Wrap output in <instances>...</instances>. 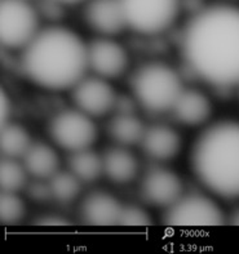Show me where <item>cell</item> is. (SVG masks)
<instances>
[{"instance_id":"obj_22","label":"cell","mask_w":239,"mask_h":254,"mask_svg":"<svg viewBox=\"0 0 239 254\" xmlns=\"http://www.w3.org/2000/svg\"><path fill=\"white\" fill-rule=\"evenodd\" d=\"M26 168L14 159L4 158L0 168V184L3 192H17L26 184Z\"/></svg>"},{"instance_id":"obj_21","label":"cell","mask_w":239,"mask_h":254,"mask_svg":"<svg viewBox=\"0 0 239 254\" xmlns=\"http://www.w3.org/2000/svg\"><path fill=\"white\" fill-rule=\"evenodd\" d=\"M49 190L52 197L61 203H69L80 192V180L71 173L57 172L49 178Z\"/></svg>"},{"instance_id":"obj_10","label":"cell","mask_w":239,"mask_h":254,"mask_svg":"<svg viewBox=\"0 0 239 254\" xmlns=\"http://www.w3.org/2000/svg\"><path fill=\"white\" fill-rule=\"evenodd\" d=\"M88 66L103 79H114L124 72L128 64L127 52L109 38L97 39L87 47Z\"/></svg>"},{"instance_id":"obj_6","label":"cell","mask_w":239,"mask_h":254,"mask_svg":"<svg viewBox=\"0 0 239 254\" xmlns=\"http://www.w3.org/2000/svg\"><path fill=\"white\" fill-rule=\"evenodd\" d=\"M38 32V13L27 0H1L0 39L5 48L25 49Z\"/></svg>"},{"instance_id":"obj_15","label":"cell","mask_w":239,"mask_h":254,"mask_svg":"<svg viewBox=\"0 0 239 254\" xmlns=\"http://www.w3.org/2000/svg\"><path fill=\"white\" fill-rule=\"evenodd\" d=\"M172 111L176 119L185 126H200L208 120L212 111L210 100L198 90H182Z\"/></svg>"},{"instance_id":"obj_7","label":"cell","mask_w":239,"mask_h":254,"mask_svg":"<svg viewBox=\"0 0 239 254\" xmlns=\"http://www.w3.org/2000/svg\"><path fill=\"white\" fill-rule=\"evenodd\" d=\"M164 223L172 227H216L225 223V216L210 197L187 195L168 206Z\"/></svg>"},{"instance_id":"obj_29","label":"cell","mask_w":239,"mask_h":254,"mask_svg":"<svg viewBox=\"0 0 239 254\" xmlns=\"http://www.w3.org/2000/svg\"><path fill=\"white\" fill-rule=\"evenodd\" d=\"M60 4H64V5H74V4H79L84 0H56Z\"/></svg>"},{"instance_id":"obj_24","label":"cell","mask_w":239,"mask_h":254,"mask_svg":"<svg viewBox=\"0 0 239 254\" xmlns=\"http://www.w3.org/2000/svg\"><path fill=\"white\" fill-rule=\"evenodd\" d=\"M118 225L128 226V227H145L152 225V218L140 206L127 205L122 206Z\"/></svg>"},{"instance_id":"obj_9","label":"cell","mask_w":239,"mask_h":254,"mask_svg":"<svg viewBox=\"0 0 239 254\" xmlns=\"http://www.w3.org/2000/svg\"><path fill=\"white\" fill-rule=\"evenodd\" d=\"M74 102L84 114L102 116L115 106V92L103 77L81 79L74 87Z\"/></svg>"},{"instance_id":"obj_8","label":"cell","mask_w":239,"mask_h":254,"mask_svg":"<svg viewBox=\"0 0 239 254\" xmlns=\"http://www.w3.org/2000/svg\"><path fill=\"white\" fill-rule=\"evenodd\" d=\"M49 132L60 147L71 152L87 150L97 137L94 123L80 110H68L56 115Z\"/></svg>"},{"instance_id":"obj_12","label":"cell","mask_w":239,"mask_h":254,"mask_svg":"<svg viewBox=\"0 0 239 254\" xmlns=\"http://www.w3.org/2000/svg\"><path fill=\"white\" fill-rule=\"evenodd\" d=\"M85 19L90 29L105 36L116 35L127 26L119 0H90Z\"/></svg>"},{"instance_id":"obj_2","label":"cell","mask_w":239,"mask_h":254,"mask_svg":"<svg viewBox=\"0 0 239 254\" xmlns=\"http://www.w3.org/2000/svg\"><path fill=\"white\" fill-rule=\"evenodd\" d=\"M22 67L40 87L73 88L83 79L88 67L87 45L77 32L66 27H47L25 48Z\"/></svg>"},{"instance_id":"obj_28","label":"cell","mask_w":239,"mask_h":254,"mask_svg":"<svg viewBox=\"0 0 239 254\" xmlns=\"http://www.w3.org/2000/svg\"><path fill=\"white\" fill-rule=\"evenodd\" d=\"M229 225L239 226V208L234 210L229 216Z\"/></svg>"},{"instance_id":"obj_16","label":"cell","mask_w":239,"mask_h":254,"mask_svg":"<svg viewBox=\"0 0 239 254\" xmlns=\"http://www.w3.org/2000/svg\"><path fill=\"white\" fill-rule=\"evenodd\" d=\"M103 173L116 184H127L137 173V160L126 148H110L102 158Z\"/></svg>"},{"instance_id":"obj_11","label":"cell","mask_w":239,"mask_h":254,"mask_svg":"<svg viewBox=\"0 0 239 254\" xmlns=\"http://www.w3.org/2000/svg\"><path fill=\"white\" fill-rule=\"evenodd\" d=\"M142 196L148 203L158 206H171L181 197L182 185L177 174L168 169H153L142 181Z\"/></svg>"},{"instance_id":"obj_3","label":"cell","mask_w":239,"mask_h":254,"mask_svg":"<svg viewBox=\"0 0 239 254\" xmlns=\"http://www.w3.org/2000/svg\"><path fill=\"white\" fill-rule=\"evenodd\" d=\"M191 167L211 192L239 199V123L221 122L206 129L194 143Z\"/></svg>"},{"instance_id":"obj_17","label":"cell","mask_w":239,"mask_h":254,"mask_svg":"<svg viewBox=\"0 0 239 254\" xmlns=\"http://www.w3.org/2000/svg\"><path fill=\"white\" fill-rule=\"evenodd\" d=\"M23 167L36 178H51L57 173L58 158L52 147L44 143H34L23 155Z\"/></svg>"},{"instance_id":"obj_13","label":"cell","mask_w":239,"mask_h":254,"mask_svg":"<svg viewBox=\"0 0 239 254\" xmlns=\"http://www.w3.org/2000/svg\"><path fill=\"white\" fill-rule=\"evenodd\" d=\"M122 205L109 193L94 192L84 200L80 216L90 226H115L119 222Z\"/></svg>"},{"instance_id":"obj_4","label":"cell","mask_w":239,"mask_h":254,"mask_svg":"<svg viewBox=\"0 0 239 254\" xmlns=\"http://www.w3.org/2000/svg\"><path fill=\"white\" fill-rule=\"evenodd\" d=\"M132 84L136 98L152 113L172 110L184 90L178 75L161 64H150L140 68Z\"/></svg>"},{"instance_id":"obj_27","label":"cell","mask_w":239,"mask_h":254,"mask_svg":"<svg viewBox=\"0 0 239 254\" xmlns=\"http://www.w3.org/2000/svg\"><path fill=\"white\" fill-rule=\"evenodd\" d=\"M10 111H12L10 101L8 100V97L5 94L1 93V126L8 124V118H9Z\"/></svg>"},{"instance_id":"obj_25","label":"cell","mask_w":239,"mask_h":254,"mask_svg":"<svg viewBox=\"0 0 239 254\" xmlns=\"http://www.w3.org/2000/svg\"><path fill=\"white\" fill-rule=\"evenodd\" d=\"M36 225L40 226H49V227H58V226H68L69 221L65 217H58V216H43L39 217L36 221Z\"/></svg>"},{"instance_id":"obj_1","label":"cell","mask_w":239,"mask_h":254,"mask_svg":"<svg viewBox=\"0 0 239 254\" xmlns=\"http://www.w3.org/2000/svg\"><path fill=\"white\" fill-rule=\"evenodd\" d=\"M182 53L203 80L230 87L239 84V8L216 4L200 10L185 27Z\"/></svg>"},{"instance_id":"obj_5","label":"cell","mask_w":239,"mask_h":254,"mask_svg":"<svg viewBox=\"0 0 239 254\" xmlns=\"http://www.w3.org/2000/svg\"><path fill=\"white\" fill-rule=\"evenodd\" d=\"M128 27L146 35L159 34L173 25L180 0H119Z\"/></svg>"},{"instance_id":"obj_26","label":"cell","mask_w":239,"mask_h":254,"mask_svg":"<svg viewBox=\"0 0 239 254\" xmlns=\"http://www.w3.org/2000/svg\"><path fill=\"white\" fill-rule=\"evenodd\" d=\"M30 195L35 200H47L48 197H52L51 190H49V185H42L36 184L31 186L30 189Z\"/></svg>"},{"instance_id":"obj_20","label":"cell","mask_w":239,"mask_h":254,"mask_svg":"<svg viewBox=\"0 0 239 254\" xmlns=\"http://www.w3.org/2000/svg\"><path fill=\"white\" fill-rule=\"evenodd\" d=\"M1 152L5 158L16 159L27 152L30 146V137L25 129L16 124H5L1 126V137H0Z\"/></svg>"},{"instance_id":"obj_14","label":"cell","mask_w":239,"mask_h":254,"mask_svg":"<svg viewBox=\"0 0 239 254\" xmlns=\"http://www.w3.org/2000/svg\"><path fill=\"white\" fill-rule=\"evenodd\" d=\"M141 143L144 151L150 158L158 161L171 160L181 148L178 133L165 126H155L146 129Z\"/></svg>"},{"instance_id":"obj_23","label":"cell","mask_w":239,"mask_h":254,"mask_svg":"<svg viewBox=\"0 0 239 254\" xmlns=\"http://www.w3.org/2000/svg\"><path fill=\"white\" fill-rule=\"evenodd\" d=\"M25 213V205L16 192H3L0 199V216L4 225H16Z\"/></svg>"},{"instance_id":"obj_18","label":"cell","mask_w":239,"mask_h":254,"mask_svg":"<svg viewBox=\"0 0 239 254\" xmlns=\"http://www.w3.org/2000/svg\"><path fill=\"white\" fill-rule=\"evenodd\" d=\"M146 129L136 116L128 113L115 116L109 126L110 135L120 145H135L142 141Z\"/></svg>"},{"instance_id":"obj_19","label":"cell","mask_w":239,"mask_h":254,"mask_svg":"<svg viewBox=\"0 0 239 254\" xmlns=\"http://www.w3.org/2000/svg\"><path fill=\"white\" fill-rule=\"evenodd\" d=\"M69 167L71 173L84 182L96 181L103 172L102 159L94 152L89 151V148L73 152L69 159Z\"/></svg>"}]
</instances>
